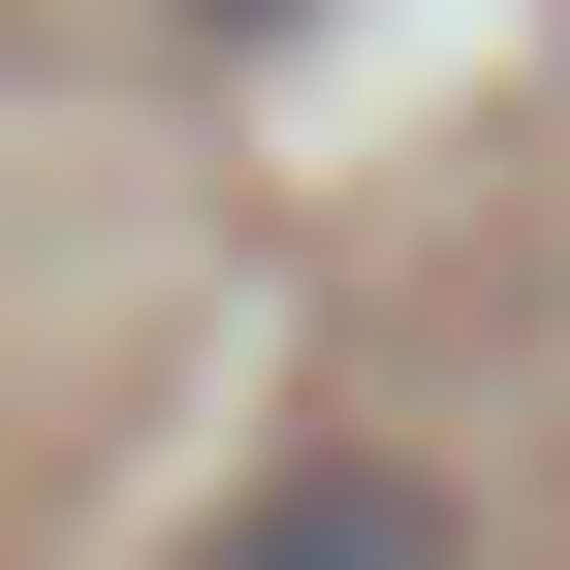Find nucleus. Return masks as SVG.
I'll return each mask as SVG.
<instances>
[{"label":"nucleus","mask_w":570,"mask_h":570,"mask_svg":"<svg viewBox=\"0 0 570 570\" xmlns=\"http://www.w3.org/2000/svg\"><path fill=\"white\" fill-rule=\"evenodd\" d=\"M190 570H444V508H412V475H348V444H317V475H254V508L190 539Z\"/></svg>","instance_id":"f257e3e1"},{"label":"nucleus","mask_w":570,"mask_h":570,"mask_svg":"<svg viewBox=\"0 0 570 570\" xmlns=\"http://www.w3.org/2000/svg\"><path fill=\"white\" fill-rule=\"evenodd\" d=\"M190 32H285V0H190Z\"/></svg>","instance_id":"f03ea898"}]
</instances>
